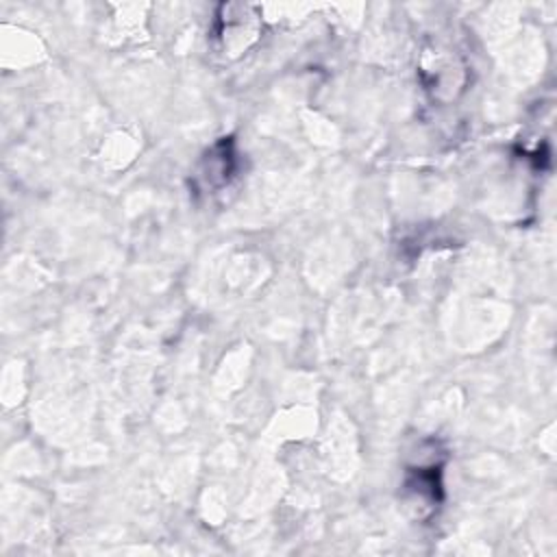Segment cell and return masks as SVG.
<instances>
[{
	"mask_svg": "<svg viewBox=\"0 0 557 557\" xmlns=\"http://www.w3.org/2000/svg\"><path fill=\"white\" fill-rule=\"evenodd\" d=\"M442 450L435 453L431 461H418L407 468L405 474V503L413 509L418 520H426L442 500V461L437 459Z\"/></svg>",
	"mask_w": 557,
	"mask_h": 557,
	"instance_id": "obj_1",
	"label": "cell"
},
{
	"mask_svg": "<svg viewBox=\"0 0 557 557\" xmlns=\"http://www.w3.org/2000/svg\"><path fill=\"white\" fill-rule=\"evenodd\" d=\"M231 141H220L202 161L198 178L205 183L207 189H218L228 183L233 172V150Z\"/></svg>",
	"mask_w": 557,
	"mask_h": 557,
	"instance_id": "obj_2",
	"label": "cell"
}]
</instances>
